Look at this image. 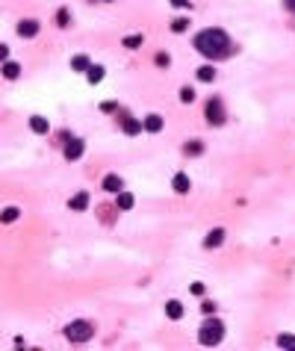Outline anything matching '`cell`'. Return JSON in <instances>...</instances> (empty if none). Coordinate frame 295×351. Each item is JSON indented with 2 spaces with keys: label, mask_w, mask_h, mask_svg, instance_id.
<instances>
[{
  "label": "cell",
  "mask_w": 295,
  "mask_h": 351,
  "mask_svg": "<svg viewBox=\"0 0 295 351\" xmlns=\"http://www.w3.org/2000/svg\"><path fill=\"white\" fill-rule=\"evenodd\" d=\"M198 340H201L204 346H219V343L225 340V325H222L219 319H207V322L201 325V334H198Z\"/></svg>",
  "instance_id": "2"
},
{
  "label": "cell",
  "mask_w": 295,
  "mask_h": 351,
  "mask_svg": "<svg viewBox=\"0 0 295 351\" xmlns=\"http://www.w3.org/2000/svg\"><path fill=\"white\" fill-rule=\"evenodd\" d=\"M68 207L74 210V213H83V210H89V192L83 189V192H77L71 201H68Z\"/></svg>",
  "instance_id": "8"
},
{
  "label": "cell",
  "mask_w": 295,
  "mask_h": 351,
  "mask_svg": "<svg viewBox=\"0 0 295 351\" xmlns=\"http://www.w3.org/2000/svg\"><path fill=\"white\" fill-rule=\"evenodd\" d=\"M171 186H174V192H180V195H186L192 183H189V177H186V174H174V180H171Z\"/></svg>",
  "instance_id": "14"
},
{
  "label": "cell",
  "mask_w": 295,
  "mask_h": 351,
  "mask_svg": "<svg viewBox=\"0 0 295 351\" xmlns=\"http://www.w3.org/2000/svg\"><path fill=\"white\" fill-rule=\"evenodd\" d=\"M284 9H287V12H295V0H284Z\"/></svg>",
  "instance_id": "32"
},
{
  "label": "cell",
  "mask_w": 295,
  "mask_h": 351,
  "mask_svg": "<svg viewBox=\"0 0 295 351\" xmlns=\"http://www.w3.org/2000/svg\"><path fill=\"white\" fill-rule=\"evenodd\" d=\"M186 27H189V18H174L171 21V32H183Z\"/></svg>",
  "instance_id": "23"
},
{
  "label": "cell",
  "mask_w": 295,
  "mask_h": 351,
  "mask_svg": "<svg viewBox=\"0 0 295 351\" xmlns=\"http://www.w3.org/2000/svg\"><path fill=\"white\" fill-rule=\"evenodd\" d=\"M204 118H207L213 127H222L225 118H228V112H225V100H222V97H210L207 106H204Z\"/></svg>",
  "instance_id": "3"
},
{
  "label": "cell",
  "mask_w": 295,
  "mask_h": 351,
  "mask_svg": "<svg viewBox=\"0 0 295 351\" xmlns=\"http://www.w3.org/2000/svg\"><path fill=\"white\" fill-rule=\"evenodd\" d=\"M145 130L148 133H160L163 130V118L160 115H145Z\"/></svg>",
  "instance_id": "15"
},
{
  "label": "cell",
  "mask_w": 295,
  "mask_h": 351,
  "mask_svg": "<svg viewBox=\"0 0 295 351\" xmlns=\"http://www.w3.org/2000/svg\"><path fill=\"white\" fill-rule=\"evenodd\" d=\"M189 289H192V295H204V284H201V281H195Z\"/></svg>",
  "instance_id": "29"
},
{
  "label": "cell",
  "mask_w": 295,
  "mask_h": 351,
  "mask_svg": "<svg viewBox=\"0 0 295 351\" xmlns=\"http://www.w3.org/2000/svg\"><path fill=\"white\" fill-rule=\"evenodd\" d=\"M278 349L295 351V337H293V334H281V337H278Z\"/></svg>",
  "instance_id": "20"
},
{
  "label": "cell",
  "mask_w": 295,
  "mask_h": 351,
  "mask_svg": "<svg viewBox=\"0 0 295 351\" xmlns=\"http://www.w3.org/2000/svg\"><path fill=\"white\" fill-rule=\"evenodd\" d=\"M83 151H86V142L83 139H77V136H71L68 142H65V148H62V154H65V160H80L83 157Z\"/></svg>",
  "instance_id": "5"
},
{
  "label": "cell",
  "mask_w": 295,
  "mask_h": 351,
  "mask_svg": "<svg viewBox=\"0 0 295 351\" xmlns=\"http://www.w3.org/2000/svg\"><path fill=\"white\" fill-rule=\"evenodd\" d=\"M168 3H171L174 9H186V6H189V0H168Z\"/></svg>",
  "instance_id": "31"
},
{
  "label": "cell",
  "mask_w": 295,
  "mask_h": 351,
  "mask_svg": "<svg viewBox=\"0 0 295 351\" xmlns=\"http://www.w3.org/2000/svg\"><path fill=\"white\" fill-rule=\"evenodd\" d=\"M183 151H186L189 157H201V154H204V142H198V139H192V142H189V145H186Z\"/></svg>",
  "instance_id": "19"
},
{
  "label": "cell",
  "mask_w": 295,
  "mask_h": 351,
  "mask_svg": "<svg viewBox=\"0 0 295 351\" xmlns=\"http://www.w3.org/2000/svg\"><path fill=\"white\" fill-rule=\"evenodd\" d=\"M195 50L201 53V56H207V59H228L230 53H233V41H230V35L225 32V30H219V27H210V30H201L198 35H195Z\"/></svg>",
  "instance_id": "1"
},
{
  "label": "cell",
  "mask_w": 295,
  "mask_h": 351,
  "mask_svg": "<svg viewBox=\"0 0 295 351\" xmlns=\"http://www.w3.org/2000/svg\"><path fill=\"white\" fill-rule=\"evenodd\" d=\"M30 130H33V133H38V136H44V133L50 130V124H47V118L33 115V118H30Z\"/></svg>",
  "instance_id": "10"
},
{
  "label": "cell",
  "mask_w": 295,
  "mask_h": 351,
  "mask_svg": "<svg viewBox=\"0 0 295 351\" xmlns=\"http://www.w3.org/2000/svg\"><path fill=\"white\" fill-rule=\"evenodd\" d=\"M71 68H74V71H80V74H89L92 62H89V56H83V53H80V56H74V59H71Z\"/></svg>",
  "instance_id": "13"
},
{
  "label": "cell",
  "mask_w": 295,
  "mask_h": 351,
  "mask_svg": "<svg viewBox=\"0 0 295 351\" xmlns=\"http://www.w3.org/2000/svg\"><path fill=\"white\" fill-rule=\"evenodd\" d=\"M18 74H21V65L18 62H3V77L6 80H15Z\"/></svg>",
  "instance_id": "18"
},
{
  "label": "cell",
  "mask_w": 295,
  "mask_h": 351,
  "mask_svg": "<svg viewBox=\"0 0 295 351\" xmlns=\"http://www.w3.org/2000/svg\"><path fill=\"white\" fill-rule=\"evenodd\" d=\"M168 62H171L168 53H157V65H160V68H168Z\"/></svg>",
  "instance_id": "28"
},
{
  "label": "cell",
  "mask_w": 295,
  "mask_h": 351,
  "mask_svg": "<svg viewBox=\"0 0 295 351\" xmlns=\"http://www.w3.org/2000/svg\"><path fill=\"white\" fill-rule=\"evenodd\" d=\"M103 3H112V0H103Z\"/></svg>",
  "instance_id": "33"
},
{
  "label": "cell",
  "mask_w": 295,
  "mask_h": 351,
  "mask_svg": "<svg viewBox=\"0 0 295 351\" xmlns=\"http://www.w3.org/2000/svg\"><path fill=\"white\" fill-rule=\"evenodd\" d=\"M201 310H204V316H207V313H216V304H213V301H204Z\"/></svg>",
  "instance_id": "30"
},
{
  "label": "cell",
  "mask_w": 295,
  "mask_h": 351,
  "mask_svg": "<svg viewBox=\"0 0 295 351\" xmlns=\"http://www.w3.org/2000/svg\"><path fill=\"white\" fill-rule=\"evenodd\" d=\"M165 316H168V319H174V322H177V319H183V304L171 298V301L165 304Z\"/></svg>",
  "instance_id": "12"
},
{
  "label": "cell",
  "mask_w": 295,
  "mask_h": 351,
  "mask_svg": "<svg viewBox=\"0 0 295 351\" xmlns=\"http://www.w3.org/2000/svg\"><path fill=\"white\" fill-rule=\"evenodd\" d=\"M115 204H118V210H130V207L136 204V198H133L130 192H124V189H121V192H118V198H115Z\"/></svg>",
  "instance_id": "16"
},
{
  "label": "cell",
  "mask_w": 295,
  "mask_h": 351,
  "mask_svg": "<svg viewBox=\"0 0 295 351\" xmlns=\"http://www.w3.org/2000/svg\"><path fill=\"white\" fill-rule=\"evenodd\" d=\"M121 186H124V180H121L118 174H106V177H103V189H106V192H115V195H118Z\"/></svg>",
  "instance_id": "11"
},
{
  "label": "cell",
  "mask_w": 295,
  "mask_h": 351,
  "mask_svg": "<svg viewBox=\"0 0 295 351\" xmlns=\"http://www.w3.org/2000/svg\"><path fill=\"white\" fill-rule=\"evenodd\" d=\"M198 80H201V83H213V80H216V68H213V65H201V68H198Z\"/></svg>",
  "instance_id": "17"
},
{
  "label": "cell",
  "mask_w": 295,
  "mask_h": 351,
  "mask_svg": "<svg viewBox=\"0 0 295 351\" xmlns=\"http://www.w3.org/2000/svg\"><path fill=\"white\" fill-rule=\"evenodd\" d=\"M115 109H118V103H115V100H103V103H100V112H106V115H109V112H115Z\"/></svg>",
  "instance_id": "27"
},
{
  "label": "cell",
  "mask_w": 295,
  "mask_h": 351,
  "mask_svg": "<svg viewBox=\"0 0 295 351\" xmlns=\"http://www.w3.org/2000/svg\"><path fill=\"white\" fill-rule=\"evenodd\" d=\"M15 30H18V35H21V38H35V35H38V30H41V24H38L35 18H24V21H18V27H15Z\"/></svg>",
  "instance_id": "6"
},
{
  "label": "cell",
  "mask_w": 295,
  "mask_h": 351,
  "mask_svg": "<svg viewBox=\"0 0 295 351\" xmlns=\"http://www.w3.org/2000/svg\"><path fill=\"white\" fill-rule=\"evenodd\" d=\"M56 24H59V27H68V24H71V12H68V9H59V12H56Z\"/></svg>",
  "instance_id": "22"
},
{
  "label": "cell",
  "mask_w": 295,
  "mask_h": 351,
  "mask_svg": "<svg viewBox=\"0 0 295 351\" xmlns=\"http://www.w3.org/2000/svg\"><path fill=\"white\" fill-rule=\"evenodd\" d=\"M124 47H130V50H136L139 44H142V35H124V41H121Z\"/></svg>",
  "instance_id": "24"
},
{
  "label": "cell",
  "mask_w": 295,
  "mask_h": 351,
  "mask_svg": "<svg viewBox=\"0 0 295 351\" xmlns=\"http://www.w3.org/2000/svg\"><path fill=\"white\" fill-rule=\"evenodd\" d=\"M180 100H183V103H192V100H195V89H192V86H183V89H180Z\"/></svg>",
  "instance_id": "25"
},
{
  "label": "cell",
  "mask_w": 295,
  "mask_h": 351,
  "mask_svg": "<svg viewBox=\"0 0 295 351\" xmlns=\"http://www.w3.org/2000/svg\"><path fill=\"white\" fill-rule=\"evenodd\" d=\"M18 216H21V210H18V207H6V210H3V222H6V224H9V222H15Z\"/></svg>",
  "instance_id": "26"
},
{
  "label": "cell",
  "mask_w": 295,
  "mask_h": 351,
  "mask_svg": "<svg viewBox=\"0 0 295 351\" xmlns=\"http://www.w3.org/2000/svg\"><path fill=\"white\" fill-rule=\"evenodd\" d=\"M222 242H225V227H213L204 239V248H219Z\"/></svg>",
  "instance_id": "9"
},
{
  "label": "cell",
  "mask_w": 295,
  "mask_h": 351,
  "mask_svg": "<svg viewBox=\"0 0 295 351\" xmlns=\"http://www.w3.org/2000/svg\"><path fill=\"white\" fill-rule=\"evenodd\" d=\"M92 322H86V319H77V322H71V325H65V337L71 340V343H86V340H92Z\"/></svg>",
  "instance_id": "4"
},
{
  "label": "cell",
  "mask_w": 295,
  "mask_h": 351,
  "mask_svg": "<svg viewBox=\"0 0 295 351\" xmlns=\"http://www.w3.org/2000/svg\"><path fill=\"white\" fill-rule=\"evenodd\" d=\"M121 130H124L127 136H139V133L145 130V124H139L133 115H121Z\"/></svg>",
  "instance_id": "7"
},
{
  "label": "cell",
  "mask_w": 295,
  "mask_h": 351,
  "mask_svg": "<svg viewBox=\"0 0 295 351\" xmlns=\"http://www.w3.org/2000/svg\"><path fill=\"white\" fill-rule=\"evenodd\" d=\"M103 80V65H92L89 68V83H100Z\"/></svg>",
  "instance_id": "21"
}]
</instances>
